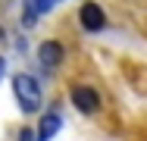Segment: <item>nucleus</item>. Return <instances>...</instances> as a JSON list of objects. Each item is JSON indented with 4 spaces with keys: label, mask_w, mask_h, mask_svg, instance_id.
Returning <instances> with one entry per match:
<instances>
[{
    "label": "nucleus",
    "mask_w": 147,
    "mask_h": 141,
    "mask_svg": "<svg viewBox=\"0 0 147 141\" xmlns=\"http://www.w3.org/2000/svg\"><path fill=\"white\" fill-rule=\"evenodd\" d=\"M13 94H16V104L22 107V113H38L41 110V85L34 82L31 75L19 72L13 79Z\"/></svg>",
    "instance_id": "obj_1"
},
{
    "label": "nucleus",
    "mask_w": 147,
    "mask_h": 141,
    "mask_svg": "<svg viewBox=\"0 0 147 141\" xmlns=\"http://www.w3.org/2000/svg\"><path fill=\"white\" fill-rule=\"evenodd\" d=\"M78 22L85 31H100V28L107 25V16H103V9L97 6V3H85L82 9H78Z\"/></svg>",
    "instance_id": "obj_2"
},
{
    "label": "nucleus",
    "mask_w": 147,
    "mask_h": 141,
    "mask_svg": "<svg viewBox=\"0 0 147 141\" xmlns=\"http://www.w3.org/2000/svg\"><path fill=\"white\" fill-rule=\"evenodd\" d=\"M72 107L78 113H94L100 107V97L94 88H72Z\"/></svg>",
    "instance_id": "obj_3"
},
{
    "label": "nucleus",
    "mask_w": 147,
    "mask_h": 141,
    "mask_svg": "<svg viewBox=\"0 0 147 141\" xmlns=\"http://www.w3.org/2000/svg\"><path fill=\"white\" fill-rule=\"evenodd\" d=\"M63 44L59 41H44L41 47H38V60H41V66L44 69H57L59 63H63Z\"/></svg>",
    "instance_id": "obj_4"
},
{
    "label": "nucleus",
    "mask_w": 147,
    "mask_h": 141,
    "mask_svg": "<svg viewBox=\"0 0 147 141\" xmlns=\"http://www.w3.org/2000/svg\"><path fill=\"white\" fill-rule=\"evenodd\" d=\"M59 125H63V119H59V113H47L44 119H41V125H38V132H34V138L38 141H50L53 135L59 132Z\"/></svg>",
    "instance_id": "obj_5"
},
{
    "label": "nucleus",
    "mask_w": 147,
    "mask_h": 141,
    "mask_svg": "<svg viewBox=\"0 0 147 141\" xmlns=\"http://www.w3.org/2000/svg\"><path fill=\"white\" fill-rule=\"evenodd\" d=\"M57 3H59V0H31V6L38 9V16H41V13H50Z\"/></svg>",
    "instance_id": "obj_6"
},
{
    "label": "nucleus",
    "mask_w": 147,
    "mask_h": 141,
    "mask_svg": "<svg viewBox=\"0 0 147 141\" xmlns=\"http://www.w3.org/2000/svg\"><path fill=\"white\" fill-rule=\"evenodd\" d=\"M19 141H38V138H34L31 129H22V132H19Z\"/></svg>",
    "instance_id": "obj_7"
},
{
    "label": "nucleus",
    "mask_w": 147,
    "mask_h": 141,
    "mask_svg": "<svg viewBox=\"0 0 147 141\" xmlns=\"http://www.w3.org/2000/svg\"><path fill=\"white\" fill-rule=\"evenodd\" d=\"M3 75H6V60L0 56V79H3Z\"/></svg>",
    "instance_id": "obj_8"
}]
</instances>
